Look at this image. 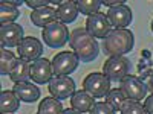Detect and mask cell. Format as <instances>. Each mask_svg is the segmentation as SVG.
I'll return each mask as SVG.
<instances>
[{"label": "cell", "instance_id": "1", "mask_svg": "<svg viewBox=\"0 0 153 114\" xmlns=\"http://www.w3.org/2000/svg\"><path fill=\"white\" fill-rule=\"evenodd\" d=\"M69 46L81 62H92L100 53L98 41L86 28H76L69 35Z\"/></svg>", "mask_w": 153, "mask_h": 114}, {"label": "cell", "instance_id": "2", "mask_svg": "<svg viewBox=\"0 0 153 114\" xmlns=\"http://www.w3.org/2000/svg\"><path fill=\"white\" fill-rule=\"evenodd\" d=\"M133 44L135 37L130 29H112L103 41V50L109 58L124 56L133 49Z\"/></svg>", "mask_w": 153, "mask_h": 114}, {"label": "cell", "instance_id": "3", "mask_svg": "<svg viewBox=\"0 0 153 114\" xmlns=\"http://www.w3.org/2000/svg\"><path fill=\"white\" fill-rule=\"evenodd\" d=\"M69 35L71 32L68 31L66 24H63L61 21H54L43 28V41L54 49L65 46L69 41Z\"/></svg>", "mask_w": 153, "mask_h": 114}, {"label": "cell", "instance_id": "4", "mask_svg": "<svg viewBox=\"0 0 153 114\" xmlns=\"http://www.w3.org/2000/svg\"><path fill=\"white\" fill-rule=\"evenodd\" d=\"M83 90L92 97H104L110 91V81L104 73H91L83 81Z\"/></svg>", "mask_w": 153, "mask_h": 114}, {"label": "cell", "instance_id": "5", "mask_svg": "<svg viewBox=\"0 0 153 114\" xmlns=\"http://www.w3.org/2000/svg\"><path fill=\"white\" fill-rule=\"evenodd\" d=\"M129 70H130V61L126 56H112L103 66V73L109 78V81L113 82H121L129 75Z\"/></svg>", "mask_w": 153, "mask_h": 114}, {"label": "cell", "instance_id": "6", "mask_svg": "<svg viewBox=\"0 0 153 114\" xmlns=\"http://www.w3.org/2000/svg\"><path fill=\"white\" fill-rule=\"evenodd\" d=\"M120 90L124 93V96L127 99H132V100H141L146 97L147 94V85L146 82L138 78V76H133V75H127L126 78L121 81V85H120Z\"/></svg>", "mask_w": 153, "mask_h": 114}, {"label": "cell", "instance_id": "7", "mask_svg": "<svg viewBox=\"0 0 153 114\" xmlns=\"http://www.w3.org/2000/svg\"><path fill=\"white\" fill-rule=\"evenodd\" d=\"M80 59L74 52H61L57 53L52 59V72L55 76H68L76 70Z\"/></svg>", "mask_w": 153, "mask_h": 114}, {"label": "cell", "instance_id": "8", "mask_svg": "<svg viewBox=\"0 0 153 114\" xmlns=\"http://www.w3.org/2000/svg\"><path fill=\"white\" fill-rule=\"evenodd\" d=\"M49 93L58 100L72 97L75 93V82L69 76H54L49 81Z\"/></svg>", "mask_w": 153, "mask_h": 114}, {"label": "cell", "instance_id": "9", "mask_svg": "<svg viewBox=\"0 0 153 114\" xmlns=\"http://www.w3.org/2000/svg\"><path fill=\"white\" fill-rule=\"evenodd\" d=\"M86 29L94 38H104L112 32V24L107 20V15L103 12H97V14L87 17L86 20Z\"/></svg>", "mask_w": 153, "mask_h": 114}, {"label": "cell", "instance_id": "10", "mask_svg": "<svg viewBox=\"0 0 153 114\" xmlns=\"http://www.w3.org/2000/svg\"><path fill=\"white\" fill-rule=\"evenodd\" d=\"M23 41V28L17 23L2 24L0 28V43L2 47H19Z\"/></svg>", "mask_w": 153, "mask_h": 114}, {"label": "cell", "instance_id": "11", "mask_svg": "<svg viewBox=\"0 0 153 114\" xmlns=\"http://www.w3.org/2000/svg\"><path fill=\"white\" fill-rule=\"evenodd\" d=\"M43 53V44L35 37H26L19 46V55L22 59L26 61H37Z\"/></svg>", "mask_w": 153, "mask_h": 114}, {"label": "cell", "instance_id": "12", "mask_svg": "<svg viewBox=\"0 0 153 114\" xmlns=\"http://www.w3.org/2000/svg\"><path fill=\"white\" fill-rule=\"evenodd\" d=\"M107 20L113 28L117 29H124L132 23V9L127 5H121L117 8H109L107 11Z\"/></svg>", "mask_w": 153, "mask_h": 114}, {"label": "cell", "instance_id": "13", "mask_svg": "<svg viewBox=\"0 0 153 114\" xmlns=\"http://www.w3.org/2000/svg\"><path fill=\"white\" fill-rule=\"evenodd\" d=\"M52 62L46 58H40L31 64V79L35 84H46L52 79Z\"/></svg>", "mask_w": 153, "mask_h": 114}, {"label": "cell", "instance_id": "14", "mask_svg": "<svg viewBox=\"0 0 153 114\" xmlns=\"http://www.w3.org/2000/svg\"><path fill=\"white\" fill-rule=\"evenodd\" d=\"M58 20V11L52 6H45L31 12V21L37 28H46L48 24Z\"/></svg>", "mask_w": 153, "mask_h": 114}, {"label": "cell", "instance_id": "15", "mask_svg": "<svg viewBox=\"0 0 153 114\" xmlns=\"http://www.w3.org/2000/svg\"><path fill=\"white\" fill-rule=\"evenodd\" d=\"M12 91L17 94V97L22 100V102H28V104H32L35 100L40 99V90L38 87L31 84V82H19L14 85Z\"/></svg>", "mask_w": 153, "mask_h": 114}, {"label": "cell", "instance_id": "16", "mask_svg": "<svg viewBox=\"0 0 153 114\" xmlns=\"http://www.w3.org/2000/svg\"><path fill=\"white\" fill-rule=\"evenodd\" d=\"M95 97H92L87 91L84 90H76L72 97H71V105L75 111L78 113H89L92 110V107L95 105Z\"/></svg>", "mask_w": 153, "mask_h": 114}, {"label": "cell", "instance_id": "17", "mask_svg": "<svg viewBox=\"0 0 153 114\" xmlns=\"http://www.w3.org/2000/svg\"><path fill=\"white\" fill-rule=\"evenodd\" d=\"M58 20L63 24H69L72 21L76 20L78 17V6H76V2H72V0H68V2H61V5L58 6Z\"/></svg>", "mask_w": 153, "mask_h": 114}, {"label": "cell", "instance_id": "18", "mask_svg": "<svg viewBox=\"0 0 153 114\" xmlns=\"http://www.w3.org/2000/svg\"><path fill=\"white\" fill-rule=\"evenodd\" d=\"M20 107V99L14 91L3 90L0 93V113L2 114H11L16 113Z\"/></svg>", "mask_w": 153, "mask_h": 114}, {"label": "cell", "instance_id": "19", "mask_svg": "<svg viewBox=\"0 0 153 114\" xmlns=\"http://www.w3.org/2000/svg\"><path fill=\"white\" fill-rule=\"evenodd\" d=\"M9 78L16 84L29 82V79H31V64H29V61L20 58L17 61V64L14 66V69H12V72L9 73Z\"/></svg>", "mask_w": 153, "mask_h": 114}, {"label": "cell", "instance_id": "20", "mask_svg": "<svg viewBox=\"0 0 153 114\" xmlns=\"http://www.w3.org/2000/svg\"><path fill=\"white\" fill-rule=\"evenodd\" d=\"M20 15V11L17 6H14L11 2H0V21L2 24H9V23H14Z\"/></svg>", "mask_w": 153, "mask_h": 114}, {"label": "cell", "instance_id": "21", "mask_svg": "<svg viewBox=\"0 0 153 114\" xmlns=\"http://www.w3.org/2000/svg\"><path fill=\"white\" fill-rule=\"evenodd\" d=\"M17 56L9 52V50H6L5 47H2V50H0V73L2 75H9L12 72V69H14V66L17 64Z\"/></svg>", "mask_w": 153, "mask_h": 114}, {"label": "cell", "instance_id": "22", "mask_svg": "<svg viewBox=\"0 0 153 114\" xmlns=\"http://www.w3.org/2000/svg\"><path fill=\"white\" fill-rule=\"evenodd\" d=\"M38 111L40 113H46V114H61L63 111V105L58 99L55 97H45L40 105H38Z\"/></svg>", "mask_w": 153, "mask_h": 114}, {"label": "cell", "instance_id": "23", "mask_svg": "<svg viewBox=\"0 0 153 114\" xmlns=\"http://www.w3.org/2000/svg\"><path fill=\"white\" fill-rule=\"evenodd\" d=\"M126 96L124 93L120 90V88H115V90H110L109 94L106 96V102L115 110V111H121L124 102H126Z\"/></svg>", "mask_w": 153, "mask_h": 114}, {"label": "cell", "instance_id": "24", "mask_svg": "<svg viewBox=\"0 0 153 114\" xmlns=\"http://www.w3.org/2000/svg\"><path fill=\"white\" fill-rule=\"evenodd\" d=\"M76 6H78V11L81 14L91 17L98 12V9L101 6V0H78Z\"/></svg>", "mask_w": 153, "mask_h": 114}, {"label": "cell", "instance_id": "25", "mask_svg": "<svg viewBox=\"0 0 153 114\" xmlns=\"http://www.w3.org/2000/svg\"><path fill=\"white\" fill-rule=\"evenodd\" d=\"M121 114H147L144 110V105H141L138 100L126 99V102L121 108Z\"/></svg>", "mask_w": 153, "mask_h": 114}, {"label": "cell", "instance_id": "26", "mask_svg": "<svg viewBox=\"0 0 153 114\" xmlns=\"http://www.w3.org/2000/svg\"><path fill=\"white\" fill-rule=\"evenodd\" d=\"M115 111L107 102H95L92 110L89 111V114H115Z\"/></svg>", "mask_w": 153, "mask_h": 114}, {"label": "cell", "instance_id": "27", "mask_svg": "<svg viewBox=\"0 0 153 114\" xmlns=\"http://www.w3.org/2000/svg\"><path fill=\"white\" fill-rule=\"evenodd\" d=\"M25 3H26L29 8H32V9L35 11V9H40V8L48 6L51 2H49V0H26Z\"/></svg>", "mask_w": 153, "mask_h": 114}, {"label": "cell", "instance_id": "28", "mask_svg": "<svg viewBox=\"0 0 153 114\" xmlns=\"http://www.w3.org/2000/svg\"><path fill=\"white\" fill-rule=\"evenodd\" d=\"M101 5H106L109 8H117V6H121V5H126L124 0H101Z\"/></svg>", "mask_w": 153, "mask_h": 114}, {"label": "cell", "instance_id": "29", "mask_svg": "<svg viewBox=\"0 0 153 114\" xmlns=\"http://www.w3.org/2000/svg\"><path fill=\"white\" fill-rule=\"evenodd\" d=\"M144 110H146V113H147V114H153V94H150L149 97H146Z\"/></svg>", "mask_w": 153, "mask_h": 114}, {"label": "cell", "instance_id": "30", "mask_svg": "<svg viewBox=\"0 0 153 114\" xmlns=\"http://www.w3.org/2000/svg\"><path fill=\"white\" fill-rule=\"evenodd\" d=\"M147 91H150L152 94H153V75L152 76H149V81H147Z\"/></svg>", "mask_w": 153, "mask_h": 114}, {"label": "cell", "instance_id": "31", "mask_svg": "<svg viewBox=\"0 0 153 114\" xmlns=\"http://www.w3.org/2000/svg\"><path fill=\"white\" fill-rule=\"evenodd\" d=\"M61 114H81V113H78V111H75L74 108H68V110H65Z\"/></svg>", "mask_w": 153, "mask_h": 114}, {"label": "cell", "instance_id": "32", "mask_svg": "<svg viewBox=\"0 0 153 114\" xmlns=\"http://www.w3.org/2000/svg\"><path fill=\"white\" fill-rule=\"evenodd\" d=\"M152 32H153V20H152Z\"/></svg>", "mask_w": 153, "mask_h": 114}, {"label": "cell", "instance_id": "33", "mask_svg": "<svg viewBox=\"0 0 153 114\" xmlns=\"http://www.w3.org/2000/svg\"><path fill=\"white\" fill-rule=\"evenodd\" d=\"M37 114H46V113H40V111H38V113H37Z\"/></svg>", "mask_w": 153, "mask_h": 114}]
</instances>
